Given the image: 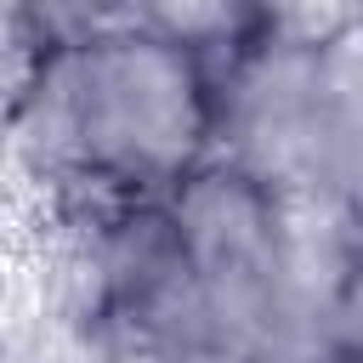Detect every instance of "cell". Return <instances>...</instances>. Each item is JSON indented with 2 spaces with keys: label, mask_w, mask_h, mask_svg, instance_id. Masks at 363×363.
<instances>
[{
  "label": "cell",
  "mask_w": 363,
  "mask_h": 363,
  "mask_svg": "<svg viewBox=\"0 0 363 363\" xmlns=\"http://www.w3.org/2000/svg\"><path fill=\"white\" fill-rule=\"evenodd\" d=\"M0 159L40 210L170 199L216 159L210 62L147 6H6Z\"/></svg>",
  "instance_id": "6da1fadb"
},
{
  "label": "cell",
  "mask_w": 363,
  "mask_h": 363,
  "mask_svg": "<svg viewBox=\"0 0 363 363\" xmlns=\"http://www.w3.org/2000/svg\"><path fill=\"white\" fill-rule=\"evenodd\" d=\"M170 221L227 363H318V301L352 233L329 204H295L227 159L170 193Z\"/></svg>",
  "instance_id": "7a4b0ae2"
},
{
  "label": "cell",
  "mask_w": 363,
  "mask_h": 363,
  "mask_svg": "<svg viewBox=\"0 0 363 363\" xmlns=\"http://www.w3.org/2000/svg\"><path fill=\"white\" fill-rule=\"evenodd\" d=\"M340 113H335V147H329V187L323 204L340 216L352 244H363V6H352L340 40Z\"/></svg>",
  "instance_id": "3957f363"
},
{
  "label": "cell",
  "mask_w": 363,
  "mask_h": 363,
  "mask_svg": "<svg viewBox=\"0 0 363 363\" xmlns=\"http://www.w3.org/2000/svg\"><path fill=\"white\" fill-rule=\"evenodd\" d=\"M318 363H363V244L329 272L318 301Z\"/></svg>",
  "instance_id": "277c9868"
},
{
  "label": "cell",
  "mask_w": 363,
  "mask_h": 363,
  "mask_svg": "<svg viewBox=\"0 0 363 363\" xmlns=\"http://www.w3.org/2000/svg\"><path fill=\"white\" fill-rule=\"evenodd\" d=\"M0 363H11V357H6V346H0Z\"/></svg>",
  "instance_id": "5b68a950"
}]
</instances>
